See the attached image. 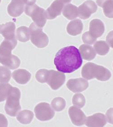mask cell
<instances>
[{"instance_id":"obj_1","label":"cell","mask_w":113,"mask_h":127,"mask_svg":"<svg viewBox=\"0 0 113 127\" xmlns=\"http://www.w3.org/2000/svg\"><path fill=\"white\" fill-rule=\"evenodd\" d=\"M82 62L78 49L72 45L62 48L54 59L56 69L63 73L73 72L81 66Z\"/></svg>"},{"instance_id":"obj_2","label":"cell","mask_w":113,"mask_h":127,"mask_svg":"<svg viewBox=\"0 0 113 127\" xmlns=\"http://www.w3.org/2000/svg\"><path fill=\"white\" fill-rule=\"evenodd\" d=\"M17 44L16 40H5L0 45V63L8 69H17L21 64L18 57L11 54V51L16 47Z\"/></svg>"},{"instance_id":"obj_3","label":"cell","mask_w":113,"mask_h":127,"mask_svg":"<svg viewBox=\"0 0 113 127\" xmlns=\"http://www.w3.org/2000/svg\"><path fill=\"white\" fill-rule=\"evenodd\" d=\"M82 76L87 80L96 79L101 81H107L111 78V72L108 69L95 64L89 62L82 67Z\"/></svg>"},{"instance_id":"obj_4","label":"cell","mask_w":113,"mask_h":127,"mask_svg":"<svg viewBox=\"0 0 113 127\" xmlns=\"http://www.w3.org/2000/svg\"><path fill=\"white\" fill-rule=\"evenodd\" d=\"M21 93L17 88L13 87L10 94L6 98V102L5 106V110L9 115L15 117L21 110L20 103Z\"/></svg>"},{"instance_id":"obj_5","label":"cell","mask_w":113,"mask_h":127,"mask_svg":"<svg viewBox=\"0 0 113 127\" xmlns=\"http://www.w3.org/2000/svg\"><path fill=\"white\" fill-rule=\"evenodd\" d=\"M25 13L31 17L34 23L37 26L42 28L47 21L45 11L35 4L31 5H25L24 8Z\"/></svg>"},{"instance_id":"obj_6","label":"cell","mask_w":113,"mask_h":127,"mask_svg":"<svg viewBox=\"0 0 113 127\" xmlns=\"http://www.w3.org/2000/svg\"><path fill=\"white\" fill-rule=\"evenodd\" d=\"M30 40L33 45L39 48H43L48 44V38L43 32L42 28L32 23L29 27Z\"/></svg>"},{"instance_id":"obj_7","label":"cell","mask_w":113,"mask_h":127,"mask_svg":"<svg viewBox=\"0 0 113 127\" xmlns=\"http://www.w3.org/2000/svg\"><path fill=\"white\" fill-rule=\"evenodd\" d=\"M35 116L41 121L50 120L54 116L55 113L49 103L42 102L35 106L34 109Z\"/></svg>"},{"instance_id":"obj_8","label":"cell","mask_w":113,"mask_h":127,"mask_svg":"<svg viewBox=\"0 0 113 127\" xmlns=\"http://www.w3.org/2000/svg\"><path fill=\"white\" fill-rule=\"evenodd\" d=\"M66 77L64 73L54 70H48L47 83L53 90H57L63 85Z\"/></svg>"},{"instance_id":"obj_9","label":"cell","mask_w":113,"mask_h":127,"mask_svg":"<svg viewBox=\"0 0 113 127\" xmlns=\"http://www.w3.org/2000/svg\"><path fill=\"white\" fill-rule=\"evenodd\" d=\"M97 10V6L92 0H87L80 5L77 8L78 16L82 20L89 18L92 14Z\"/></svg>"},{"instance_id":"obj_10","label":"cell","mask_w":113,"mask_h":127,"mask_svg":"<svg viewBox=\"0 0 113 127\" xmlns=\"http://www.w3.org/2000/svg\"><path fill=\"white\" fill-rule=\"evenodd\" d=\"M88 86V81L82 78L69 79L67 83V87L74 93L82 92L87 90Z\"/></svg>"},{"instance_id":"obj_11","label":"cell","mask_w":113,"mask_h":127,"mask_svg":"<svg viewBox=\"0 0 113 127\" xmlns=\"http://www.w3.org/2000/svg\"><path fill=\"white\" fill-rule=\"evenodd\" d=\"M70 118L73 125L82 126L85 124L87 117L80 109L75 106H71L68 109Z\"/></svg>"},{"instance_id":"obj_12","label":"cell","mask_w":113,"mask_h":127,"mask_svg":"<svg viewBox=\"0 0 113 127\" xmlns=\"http://www.w3.org/2000/svg\"><path fill=\"white\" fill-rule=\"evenodd\" d=\"M107 123L105 115L101 113H96L86 119L85 124L87 127H102Z\"/></svg>"},{"instance_id":"obj_13","label":"cell","mask_w":113,"mask_h":127,"mask_svg":"<svg viewBox=\"0 0 113 127\" xmlns=\"http://www.w3.org/2000/svg\"><path fill=\"white\" fill-rule=\"evenodd\" d=\"M23 0H12L7 7V11L10 16L17 17L23 13L24 8Z\"/></svg>"},{"instance_id":"obj_14","label":"cell","mask_w":113,"mask_h":127,"mask_svg":"<svg viewBox=\"0 0 113 127\" xmlns=\"http://www.w3.org/2000/svg\"><path fill=\"white\" fill-rule=\"evenodd\" d=\"M15 31L16 25L12 22H9L5 24L0 25V34L5 38V40H16Z\"/></svg>"},{"instance_id":"obj_15","label":"cell","mask_w":113,"mask_h":127,"mask_svg":"<svg viewBox=\"0 0 113 127\" xmlns=\"http://www.w3.org/2000/svg\"><path fill=\"white\" fill-rule=\"evenodd\" d=\"M64 5L58 0H55L51 5L45 11L47 19L53 20L61 14Z\"/></svg>"},{"instance_id":"obj_16","label":"cell","mask_w":113,"mask_h":127,"mask_svg":"<svg viewBox=\"0 0 113 127\" xmlns=\"http://www.w3.org/2000/svg\"><path fill=\"white\" fill-rule=\"evenodd\" d=\"M105 26L99 19H94L90 23L89 32L93 37L97 38L102 36L105 32Z\"/></svg>"},{"instance_id":"obj_17","label":"cell","mask_w":113,"mask_h":127,"mask_svg":"<svg viewBox=\"0 0 113 127\" xmlns=\"http://www.w3.org/2000/svg\"><path fill=\"white\" fill-rule=\"evenodd\" d=\"M12 76L17 83L25 85L30 80L31 74L24 69H18L12 73Z\"/></svg>"},{"instance_id":"obj_18","label":"cell","mask_w":113,"mask_h":127,"mask_svg":"<svg viewBox=\"0 0 113 127\" xmlns=\"http://www.w3.org/2000/svg\"><path fill=\"white\" fill-rule=\"evenodd\" d=\"M83 25L82 21L76 19L69 23L67 27V31L69 34L72 36H76L82 33Z\"/></svg>"},{"instance_id":"obj_19","label":"cell","mask_w":113,"mask_h":127,"mask_svg":"<svg viewBox=\"0 0 113 127\" xmlns=\"http://www.w3.org/2000/svg\"><path fill=\"white\" fill-rule=\"evenodd\" d=\"M79 51L82 58L86 61H91L96 56L95 50L92 46L88 45H81L79 47Z\"/></svg>"},{"instance_id":"obj_20","label":"cell","mask_w":113,"mask_h":127,"mask_svg":"<svg viewBox=\"0 0 113 127\" xmlns=\"http://www.w3.org/2000/svg\"><path fill=\"white\" fill-rule=\"evenodd\" d=\"M96 3L103 8L104 13L106 17L113 18V0H96Z\"/></svg>"},{"instance_id":"obj_21","label":"cell","mask_w":113,"mask_h":127,"mask_svg":"<svg viewBox=\"0 0 113 127\" xmlns=\"http://www.w3.org/2000/svg\"><path fill=\"white\" fill-rule=\"evenodd\" d=\"M34 118L33 112L29 110H24L19 113L16 119L19 122L23 125H28L32 122Z\"/></svg>"},{"instance_id":"obj_22","label":"cell","mask_w":113,"mask_h":127,"mask_svg":"<svg viewBox=\"0 0 113 127\" xmlns=\"http://www.w3.org/2000/svg\"><path fill=\"white\" fill-rule=\"evenodd\" d=\"M63 14L66 18L71 20L78 16L77 7L76 5L68 4L63 7Z\"/></svg>"},{"instance_id":"obj_23","label":"cell","mask_w":113,"mask_h":127,"mask_svg":"<svg viewBox=\"0 0 113 127\" xmlns=\"http://www.w3.org/2000/svg\"><path fill=\"white\" fill-rule=\"evenodd\" d=\"M16 38L19 41L26 42L30 39L29 28L24 26L19 27L16 30Z\"/></svg>"},{"instance_id":"obj_24","label":"cell","mask_w":113,"mask_h":127,"mask_svg":"<svg viewBox=\"0 0 113 127\" xmlns=\"http://www.w3.org/2000/svg\"><path fill=\"white\" fill-rule=\"evenodd\" d=\"M95 51L100 56H105L110 50L107 43L104 40L97 41L94 45Z\"/></svg>"},{"instance_id":"obj_25","label":"cell","mask_w":113,"mask_h":127,"mask_svg":"<svg viewBox=\"0 0 113 127\" xmlns=\"http://www.w3.org/2000/svg\"><path fill=\"white\" fill-rule=\"evenodd\" d=\"M12 86L8 83H0V102L5 100L11 91Z\"/></svg>"},{"instance_id":"obj_26","label":"cell","mask_w":113,"mask_h":127,"mask_svg":"<svg viewBox=\"0 0 113 127\" xmlns=\"http://www.w3.org/2000/svg\"><path fill=\"white\" fill-rule=\"evenodd\" d=\"M66 104L65 99L60 97L54 98L51 102V106L53 109L57 112L63 110L66 107Z\"/></svg>"},{"instance_id":"obj_27","label":"cell","mask_w":113,"mask_h":127,"mask_svg":"<svg viewBox=\"0 0 113 127\" xmlns=\"http://www.w3.org/2000/svg\"><path fill=\"white\" fill-rule=\"evenodd\" d=\"M11 78V72L8 68L0 66V83H8Z\"/></svg>"},{"instance_id":"obj_28","label":"cell","mask_w":113,"mask_h":127,"mask_svg":"<svg viewBox=\"0 0 113 127\" xmlns=\"http://www.w3.org/2000/svg\"><path fill=\"white\" fill-rule=\"evenodd\" d=\"M72 101L74 105L79 108H82L85 105L86 98L82 94H76L73 96Z\"/></svg>"},{"instance_id":"obj_29","label":"cell","mask_w":113,"mask_h":127,"mask_svg":"<svg viewBox=\"0 0 113 127\" xmlns=\"http://www.w3.org/2000/svg\"><path fill=\"white\" fill-rule=\"evenodd\" d=\"M48 70L46 69H40L36 72L35 78L38 82L45 83L47 81Z\"/></svg>"},{"instance_id":"obj_30","label":"cell","mask_w":113,"mask_h":127,"mask_svg":"<svg viewBox=\"0 0 113 127\" xmlns=\"http://www.w3.org/2000/svg\"><path fill=\"white\" fill-rule=\"evenodd\" d=\"M96 39L97 38L93 37L90 34L89 32H85L82 34V40L83 42L85 44L89 45H93V44H94L95 42Z\"/></svg>"},{"instance_id":"obj_31","label":"cell","mask_w":113,"mask_h":127,"mask_svg":"<svg viewBox=\"0 0 113 127\" xmlns=\"http://www.w3.org/2000/svg\"><path fill=\"white\" fill-rule=\"evenodd\" d=\"M8 121L3 114H0V127H7Z\"/></svg>"},{"instance_id":"obj_32","label":"cell","mask_w":113,"mask_h":127,"mask_svg":"<svg viewBox=\"0 0 113 127\" xmlns=\"http://www.w3.org/2000/svg\"><path fill=\"white\" fill-rule=\"evenodd\" d=\"M23 1L26 5H31L35 4L36 0H23Z\"/></svg>"},{"instance_id":"obj_33","label":"cell","mask_w":113,"mask_h":127,"mask_svg":"<svg viewBox=\"0 0 113 127\" xmlns=\"http://www.w3.org/2000/svg\"><path fill=\"white\" fill-rule=\"evenodd\" d=\"M60 2L63 3V4H67L68 3L70 2L71 0H58Z\"/></svg>"},{"instance_id":"obj_34","label":"cell","mask_w":113,"mask_h":127,"mask_svg":"<svg viewBox=\"0 0 113 127\" xmlns=\"http://www.w3.org/2000/svg\"><path fill=\"white\" fill-rule=\"evenodd\" d=\"M1 0H0V3L1 2Z\"/></svg>"}]
</instances>
